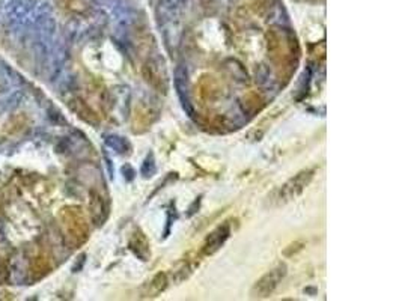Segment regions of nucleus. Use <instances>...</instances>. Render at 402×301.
<instances>
[{
	"mask_svg": "<svg viewBox=\"0 0 402 301\" xmlns=\"http://www.w3.org/2000/svg\"><path fill=\"white\" fill-rule=\"evenodd\" d=\"M288 274V267L285 264H277L274 268L255 281V285L251 289V297L253 300H264L274 294V291L279 288L282 280Z\"/></svg>",
	"mask_w": 402,
	"mask_h": 301,
	"instance_id": "nucleus-3",
	"label": "nucleus"
},
{
	"mask_svg": "<svg viewBox=\"0 0 402 301\" xmlns=\"http://www.w3.org/2000/svg\"><path fill=\"white\" fill-rule=\"evenodd\" d=\"M304 246H306L304 241H295V242H292V244H290L288 247L283 250V255L291 258V256H294L297 254V251H302L304 249Z\"/></svg>",
	"mask_w": 402,
	"mask_h": 301,
	"instance_id": "nucleus-7",
	"label": "nucleus"
},
{
	"mask_svg": "<svg viewBox=\"0 0 402 301\" xmlns=\"http://www.w3.org/2000/svg\"><path fill=\"white\" fill-rule=\"evenodd\" d=\"M229 235H231V225H229L228 221H225L223 225H220L217 226L211 234H209L205 241H204V244H202V251H204V255H214L216 251H218L220 249H222V246L226 242V240L229 238Z\"/></svg>",
	"mask_w": 402,
	"mask_h": 301,
	"instance_id": "nucleus-4",
	"label": "nucleus"
},
{
	"mask_svg": "<svg viewBox=\"0 0 402 301\" xmlns=\"http://www.w3.org/2000/svg\"><path fill=\"white\" fill-rule=\"evenodd\" d=\"M196 265H198V260L190 259L188 256L184 258L183 260L179 262L178 267L174 270V279H175L177 281H181V280L187 279L191 273H193Z\"/></svg>",
	"mask_w": 402,
	"mask_h": 301,
	"instance_id": "nucleus-5",
	"label": "nucleus"
},
{
	"mask_svg": "<svg viewBox=\"0 0 402 301\" xmlns=\"http://www.w3.org/2000/svg\"><path fill=\"white\" fill-rule=\"evenodd\" d=\"M315 173H317V168H311V169H303L297 175H294L292 178L286 181L283 186L276 190L273 202L276 207H282L295 200L297 198H300L304 193V190L311 186V182L315 178Z\"/></svg>",
	"mask_w": 402,
	"mask_h": 301,
	"instance_id": "nucleus-2",
	"label": "nucleus"
},
{
	"mask_svg": "<svg viewBox=\"0 0 402 301\" xmlns=\"http://www.w3.org/2000/svg\"><path fill=\"white\" fill-rule=\"evenodd\" d=\"M47 8L38 5L36 0H9L3 8V18L13 32H26Z\"/></svg>",
	"mask_w": 402,
	"mask_h": 301,
	"instance_id": "nucleus-1",
	"label": "nucleus"
},
{
	"mask_svg": "<svg viewBox=\"0 0 402 301\" xmlns=\"http://www.w3.org/2000/svg\"><path fill=\"white\" fill-rule=\"evenodd\" d=\"M168 284H169L168 274L166 273H158L154 279H152V281L149 284V289H148V293H147L145 297H156V295H158L161 291L166 289Z\"/></svg>",
	"mask_w": 402,
	"mask_h": 301,
	"instance_id": "nucleus-6",
	"label": "nucleus"
}]
</instances>
